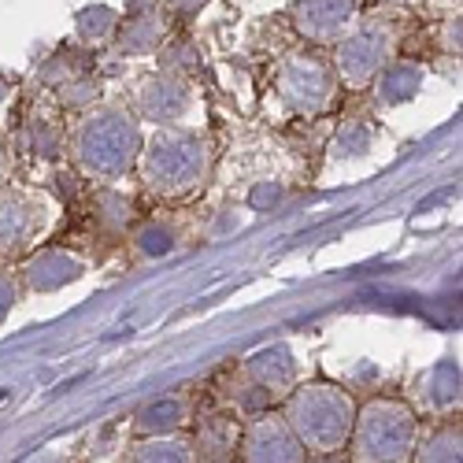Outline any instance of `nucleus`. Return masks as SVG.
Returning <instances> with one entry per match:
<instances>
[{
    "label": "nucleus",
    "mask_w": 463,
    "mask_h": 463,
    "mask_svg": "<svg viewBox=\"0 0 463 463\" xmlns=\"http://www.w3.org/2000/svg\"><path fill=\"white\" fill-rule=\"evenodd\" d=\"M141 145H145L141 119L123 104L86 108V115L74 123V134H71L74 164H79L86 178H97V182L127 178L137 167Z\"/></svg>",
    "instance_id": "f257e3e1"
},
{
    "label": "nucleus",
    "mask_w": 463,
    "mask_h": 463,
    "mask_svg": "<svg viewBox=\"0 0 463 463\" xmlns=\"http://www.w3.org/2000/svg\"><path fill=\"white\" fill-rule=\"evenodd\" d=\"M26 145L37 152L42 160H56L60 156V134L42 119V123H30V130H26Z\"/></svg>",
    "instance_id": "b1692460"
},
{
    "label": "nucleus",
    "mask_w": 463,
    "mask_h": 463,
    "mask_svg": "<svg viewBox=\"0 0 463 463\" xmlns=\"http://www.w3.org/2000/svg\"><path fill=\"white\" fill-rule=\"evenodd\" d=\"M393 49H397V30L385 19H367L337 42L330 67H334L341 86L367 90L378 79V71L393 60Z\"/></svg>",
    "instance_id": "39448f33"
},
{
    "label": "nucleus",
    "mask_w": 463,
    "mask_h": 463,
    "mask_svg": "<svg viewBox=\"0 0 463 463\" xmlns=\"http://www.w3.org/2000/svg\"><path fill=\"white\" fill-rule=\"evenodd\" d=\"M419 90H422V67L411 63V60H390L378 71V79H374V97L385 108L408 104Z\"/></svg>",
    "instance_id": "4468645a"
},
{
    "label": "nucleus",
    "mask_w": 463,
    "mask_h": 463,
    "mask_svg": "<svg viewBox=\"0 0 463 463\" xmlns=\"http://www.w3.org/2000/svg\"><path fill=\"white\" fill-rule=\"evenodd\" d=\"M86 275V263L79 256H71L63 249H42L37 256L26 260L23 267V282L30 293H60L67 289L71 282H79Z\"/></svg>",
    "instance_id": "f8f14e48"
},
{
    "label": "nucleus",
    "mask_w": 463,
    "mask_h": 463,
    "mask_svg": "<svg viewBox=\"0 0 463 463\" xmlns=\"http://www.w3.org/2000/svg\"><path fill=\"white\" fill-rule=\"evenodd\" d=\"M459 393L463 390H459V364L456 360H441L419 378V401L434 415L459 411Z\"/></svg>",
    "instance_id": "ddd939ff"
},
{
    "label": "nucleus",
    "mask_w": 463,
    "mask_h": 463,
    "mask_svg": "<svg viewBox=\"0 0 463 463\" xmlns=\"http://www.w3.org/2000/svg\"><path fill=\"white\" fill-rule=\"evenodd\" d=\"M419 441V415L397 397H374L356 404L349 456L353 463H411Z\"/></svg>",
    "instance_id": "7ed1b4c3"
},
{
    "label": "nucleus",
    "mask_w": 463,
    "mask_h": 463,
    "mask_svg": "<svg viewBox=\"0 0 463 463\" xmlns=\"http://www.w3.org/2000/svg\"><path fill=\"white\" fill-rule=\"evenodd\" d=\"M115 37H119L123 56H148V52H156L160 42H164V19H160V12L130 15V23L123 30H115Z\"/></svg>",
    "instance_id": "dca6fc26"
},
{
    "label": "nucleus",
    "mask_w": 463,
    "mask_h": 463,
    "mask_svg": "<svg viewBox=\"0 0 463 463\" xmlns=\"http://www.w3.org/2000/svg\"><path fill=\"white\" fill-rule=\"evenodd\" d=\"M185 415H189V404L182 401V397H164V401H152V404H145L141 411H137V434H145V438H152V434H175L182 422H185Z\"/></svg>",
    "instance_id": "a211bd4d"
},
{
    "label": "nucleus",
    "mask_w": 463,
    "mask_h": 463,
    "mask_svg": "<svg viewBox=\"0 0 463 463\" xmlns=\"http://www.w3.org/2000/svg\"><path fill=\"white\" fill-rule=\"evenodd\" d=\"M0 178H5V148H0Z\"/></svg>",
    "instance_id": "2f4dec72"
},
{
    "label": "nucleus",
    "mask_w": 463,
    "mask_h": 463,
    "mask_svg": "<svg viewBox=\"0 0 463 463\" xmlns=\"http://www.w3.org/2000/svg\"><path fill=\"white\" fill-rule=\"evenodd\" d=\"M189 86L175 74H152L137 90V119H148L156 127H178V119H185L189 111Z\"/></svg>",
    "instance_id": "9d476101"
},
{
    "label": "nucleus",
    "mask_w": 463,
    "mask_h": 463,
    "mask_svg": "<svg viewBox=\"0 0 463 463\" xmlns=\"http://www.w3.org/2000/svg\"><path fill=\"white\" fill-rule=\"evenodd\" d=\"M127 463H197V445L178 434H152L130 449Z\"/></svg>",
    "instance_id": "2eb2a0df"
},
{
    "label": "nucleus",
    "mask_w": 463,
    "mask_h": 463,
    "mask_svg": "<svg viewBox=\"0 0 463 463\" xmlns=\"http://www.w3.org/2000/svg\"><path fill=\"white\" fill-rule=\"evenodd\" d=\"M49 222L42 197L26 189H0V256H19Z\"/></svg>",
    "instance_id": "6e6552de"
},
{
    "label": "nucleus",
    "mask_w": 463,
    "mask_h": 463,
    "mask_svg": "<svg viewBox=\"0 0 463 463\" xmlns=\"http://www.w3.org/2000/svg\"><path fill=\"white\" fill-rule=\"evenodd\" d=\"M141 178L160 197H185L201 189L208 175V141L182 127H160L156 137L141 145Z\"/></svg>",
    "instance_id": "20e7f679"
},
{
    "label": "nucleus",
    "mask_w": 463,
    "mask_h": 463,
    "mask_svg": "<svg viewBox=\"0 0 463 463\" xmlns=\"http://www.w3.org/2000/svg\"><path fill=\"white\" fill-rule=\"evenodd\" d=\"M245 378L256 382L267 397H286L293 385H297V356L286 341H275V345H263L260 353H252L245 364H241Z\"/></svg>",
    "instance_id": "9b49d317"
},
{
    "label": "nucleus",
    "mask_w": 463,
    "mask_h": 463,
    "mask_svg": "<svg viewBox=\"0 0 463 463\" xmlns=\"http://www.w3.org/2000/svg\"><path fill=\"white\" fill-rule=\"evenodd\" d=\"M279 100L293 111V115H307L316 119L323 115L337 93V74L326 60L312 56V52H293L282 60L279 79H275Z\"/></svg>",
    "instance_id": "423d86ee"
},
{
    "label": "nucleus",
    "mask_w": 463,
    "mask_h": 463,
    "mask_svg": "<svg viewBox=\"0 0 463 463\" xmlns=\"http://www.w3.org/2000/svg\"><path fill=\"white\" fill-rule=\"evenodd\" d=\"M178 15H197L201 8H208V0H167Z\"/></svg>",
    "instance_id": "c85d7f7f"
},
{
    "label": "nucleus",
    "mask_w": 463,
    "mask_h": 463,
    "mask_svg": "<svg viewBox=\"0 0 463 463\" xmlns=\"http://www.w3.org/2000/svg\"><path fill=\"white\" fill-rule=\"evenodd\" d=\"M97 215L111 226V230H123L127 222H130V201L127 197H119V193H100L97 197Z\"/></svg>",
    "instance_id": "5701e85b"
},
{
    "label": "nucleus",
    "mask_w": 463,
    "mask_h": 463,
    "mask_svg": "<svg viewBox=\"0 0 463 463\" xmlns=\"http://www.w3.org/2000/svg\"><path fill=\"white\" fill-rule=\"evenodd\" d=\"M282 419L289 422V430L307 456H326L349 445L356 401L337 382H304L286 393Z\"/></svg>",
    "instance_id": "f03ea898"
},
{
    "label": "nucleus",
    "mask_w": 463,
    "mask_h": 463,
    "mask_svg": "<svg viewBox=\"0 0 463 463\" xmlns=\"http://www.w3.org/2000/svg\"><path fill=\"white\" fill-rule=\"evenodd\" d=\"M15 300H19V286H15L8 275H0V323L8 319V312L15 307Z\"/></svg>",
    "instance_id": "bb28decb"
},
{
    "label": "nucleus",
    "mask_w": 463,
    "mask_h": 463,
    "mask_svg": "<svg viewBox=\"0 0 463 463\" xmlns=\"http://www.w3.org/2000/svg\"><path fill=\"white\" fill-rule=\"evenodd\" d=\"M282 201H286V189H282L279 182H260V185L249 193V204H252L256 212H275Z\"/></svg>",
    "instance_id": "a878e982"
},
{
    "label": "nucleus",
    "mask_w": 463,
    "mask_h": 463,
    "mask_svg": "<svg viewBox=\"0 0 463 463\" xmlns=\"http://www.w3.org/2000/svg\"><path fill=\"white\" fill-rule=\"evenodd\" d=\"M411 463H463V430L459 422H445L430 438H419Z\"/></svg>",
    "instance_id": "f3484780"
},
{
    "label": "nucleus",
    "mask_w": 463,
    "mask_h": 463,
    "mask_svg": "<svg viewBox=\"0 0 463 463\" xmlns=\"http://www.w3.org/2000/svg\"><path fill=\"white\" fill-rule=\"evenodd\" d=\"M97 97H100V86L93 79H71L60 86V100L67 108H93Z\"/></svg>",
    "instance_id": "393cba45"
},
{
    "label": "nucleus",
    "mask_w": 463,
    "mask_h": 463,
    "mask_svg": "<svg viewBox=\"0 0 463 463\" xmlns=\"http://www.w3.org/2000/svg\"><path fill=\"white\" fill-rule=\"evenodd\" d=\"M204 463H230V459H204Z\"/></svg>",
    "instance_id": "f704fd0d"
},
{
    "label": "nucleus",
    "mask_w": 463,
    "mask_h": 463,
    "mask_svg": "<svg viewBox=\"0 0 463 463\" xmlns=\"http://www.w3.org/2000/svg\"><path fill=\"white\" fill-rule=\"evenodd\" d=\"M304 463H349L341 452H326V456H312V459H304Z\"/></svg>",
    "instance_id": "7c9ffc66"
},
{
    "label": "nucleus",
    "mask_w": 463,
    "mask_h": 463,
    "mask_svg": "<svg viewBox=\"0 0 463 463\" xmlns=\"http://www.w3.org/2000/svg\"><path fill=\"white\" fill-rule=\"evenodd\" d=\"M134 245H137V252H141V256L156 260V256H164V252H171V249H175V234H171V226L148 222V226H141V230H137Z\"/></svg>",
    "instance_id": "4be33fe9"
},
{
    "label": "nucleus",
    "mask_w": 463,
    "mask_h": 463,
    "mask_svg": "<svg viewBox=\"0 0 463 463\" xmlns=\"http://www.w3.org/2000/svg\"><path fill=\"white\" fill-rule=\"evenodd\" d=\"M160 67L164 74H175V79H182V74H193V71H201V52L193 49L189 42H175L160 52Z\"/></svg>",
    "instance_id": "412c9836"
},
{
    "label": "nucleus",
    "mask_w": 463,
    "mask_h": 463,
    "mask_svg": "<svg viewBox=\"0 0 463 463\" xmlns=\"http://www.w3.org/2000/svg\"><path fill=\"white\" fill-rule=\"evenodd\" d=\"M307 452L279 411H260L238 434V463H304Z\"/></svg>",
    "instance_id": "0eeeda50"
},
{
    "label": "nucleus",
    "mask_w": 463,
    "mask_h": 463,
    "mask_svg": "<svg viewBox=\"0 0 463 463\" xmlns=\"http://www.w3.org/2000/svg\"><path fill=\"white\" fill-rule=\"evenodd\" d=\"M390 5H415V0H390Z\"/></svg>",
    "instance_id": "72a5a7b5"
},
{
    "label": "nucleus",
    "mask_w": 463,
    "mask_h": 463,
    "mask_svg": "<svg viewBox=\"0 0 463 463\" xmlns=\"http://www.w3.org/2000/svg\"><path fill=\"white\" fill-rule=\"evenodd\" d=\"M364 0H293V26L312 45H337L360 19Z\"/></svg>",
    "instance_id": "1a4fd4ad"
},
{
    "label": "nucleus",
    "mask_w": 463,
    "mask_h": 463,
    "mask_svg": "<svg viewBox=\"0 0 463 463\" xmlns=\"http://www.w3.org/2000/svg\"><path fill=\"white\" fill-rule=\"evenodd\" d=\"M441 45H445L449 56H459V19H452V23L441 26Z\"/></svg>",
    "instance_id": "cd10ccee"
},
{
    "label": "nucleus",
    "mask_w": 463,
    "mask_h": 463,
    "mask_svg": "<svg viewBox=\"0 0 463 463\" xmlns=\"http://www.w3.org/2000/svg\"><path fill=\"white\" fill-rule=\"evenodd\" d=\"M37 463H60V456H45V459H37Z\"/></svg>",
    "instance_id": "473e14b6"
},
{
    "label": "nucleus",
    "mask_w": 463,
    "mask_h": 463,
    "mask_svg": "<svg viewBox=\"0 0 463 463\" xmlns=\"http://www.w3.org/2000/svg\"><path fill=\"white\" fill-rule=\"evenodd\" d=\"M115 30H119V12L108 5H86L74 15V33H79V42H86V45L108 42V37H115Z\"/></svg>",
    "instance_id": "6ab92c4d"
},
{
    "label": "nucleus",
    "mask_w": 463,
    "mask_h": 463,
    "mask_svg": "<svg viewBox=\"0 0 463 463\" xmlns=\"http://www.w3.org/2000/svg\"><path fill=\"white\" fill-rule=\"evenodd\" d=\"M371 141H374L371 127H367L364 119H349V123H341V127H337V134H334V141H330V156H334V160H356V156H367V152H371Z\"/></svg>",
    "instance_id": "aec40b11"
},
{
    "label": "nucleus",
    "mask_w": 463,
    "mask_h": 463,
    "mask_svg": "<svg viewBox=\"0 0 463 463\" xmlns=\"http://www.w3.org/2000/svg\"><path fill=\"white\" fill-rule=\"evenodd\" d=\"M156 8H160V0H127V15H148Z\"/></svg>",
    "instance_id": "c756f323"
}]
</instances>
